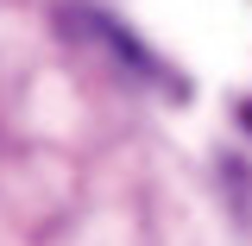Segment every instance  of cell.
Here are the masks:
<instances>
[{
	"instance_id": "obj_1",
	"label": "cell",
	"mask_w": 252,
	"mask_h": 246,
	"mask_svg": "<svg viewBox=\"0 0 252 246\" xmlns=\"http://www.w3.org/2000/svg\"><path fill=\"white\" fill-rule=\"evenodd\" d=\"M57 32L82 38V44H94V51H107L120 70L145 76V82H164V89H177V76L158 63V51H152V44H145V38H132V32H126L114 13H101L94 0H63V6H57Z\"/></svg>"
},
{
	"instance_id": "obj_2",
	"label": "cell",
	"mask_w": 252,
	"mask_h": 246,
	"mask_svg": "<svg viewBox=\"0 0 252 246\" xmlns=\"http://www.w3.org/2000/svg\"><path fill=\"white\" fill-rule=\"evenodd\" d=\"M240 126H246V133H252V101H240Z\"/></svg>"
}]
</instances>
